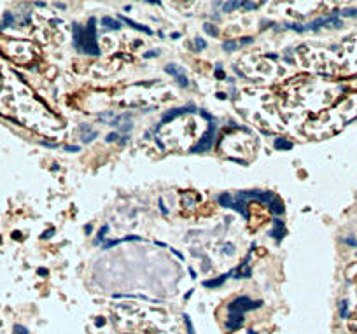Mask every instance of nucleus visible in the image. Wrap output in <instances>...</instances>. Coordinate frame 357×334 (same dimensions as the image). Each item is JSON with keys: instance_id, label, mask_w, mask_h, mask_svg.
<instances>
[{"instance_id": "1", "label": "nucleus", "mask_w": 357, "mask_h": 334, "mask_svg": "<svg viewBox=\"0 0 357 334\" xmlns=\"http://www.w3.org/2000/svg\"><path fill=\"white\" fill-rule=\"evenodd\" d=\"M96 21L95 18H91L88 21V26L82 28L79 25H74V39H76V47L79 51L86 54H95L96 56L100 53V49L96 46Z\"/></svg>"}, {"instance_id": "2", "label": "nucleus", "mask_w": 357, "mask_h": 334, "mask_svg": "<svg viewBox=\"0 0 357 334\" xmlns=\"http://www.w3.org/2000/svg\"><path fill=\"white\" fill-rule=\"evenodd\" d=\"M238 198H240V199L256 198V199H259V201H263V203H266V205L270 206V208L275 212V214H282V212H284V206H282V203L278 201V199H277V196H275L273 193H263V191H247V193L238 194Z\"/></svg>"}, {"instance_id": "3", "label": "nucleus", "mask_w": 357, "mask_h": 334, "mask_svg": "<svg viewBox=\"0 0 357 334\" xmlns=\"http://www.w3.org/2000/svg\"><path fill=\"white\" fill-rule=\"evenodd\" d=\"M215 124H214V121L210 123V126H208V131H207L205 135H203V138H201L198 144H196L195 147H193V152H203V151H208L212 147V142H214V138H215Z\"/></svg>"}, {"instance_id": "4", "label": "nucleus", "mask_w": 357, "mask_h": 334, "mask_svg": "<svg viewBox=\"0 0 357 334\" xmlns=\"http://www.w3.org/2000/svg\"><path fill=\"white\" fill-rule=\"evenodd\" d=\"M259 304H261V303H252L249 297H238V299H235V301L231 303L229 310H231V313H236V315H244L245 310H252V308H257Z\"/></svg>"}, {"instance_id": "5", "label": "nucleus", "mask_w": 357, "mask_h": 334, "mask_svg": "<svg viewBox=\"0 0 357 334\" xmlns=\"http://www.w3.org/2000/svg\"><path fill=\"white\" fill-rule=\"evenodd\" d=\"M166 72L170 74V75L175 77V79H177V81L180 82V84H182V86H187V84H189V82H187V79L184 77V74H182V70L175 68L173 65H168V67H166Z\"/></svg>"}, {"instance_id": "6", "label": "nucleus", "mask_w": 357, "mask_h": 334, "mask_svg": "<svg viewBox=\"0 0 357 334\" xmlns=\"http://www.w3.org/2000/svg\"><path fill=\"white\" fill-rule=\"evenodd\" d=\"M284 234H285V229H284V224H282V221H275V229L271 231V236L275 238V240H280Z\"/></svg>"}, {"instance_id": "7", "label": "nucleus", "mask_w": 357, "mask_h": 334, "mask_svg": "<svg viewBox=\"0 0 357 334\" xmlns=\"http://www.w3.org/2000/svg\"><path fill=\"white\" fill-rule=\"evenodd\" d=\"M219 203H221L222 206H228V208H233V205H235V199H233L231 194H222V196H219Z\"/></svg>"}, {"instance_id": "8", "label": "nucleus", "mask_w": 357, "mask_h": 334, "mask_svg": "<svg viewBox=\"0 0 357 334\" xmlns=\"http://www.w3.org/2000/svg\"><path fill=\"white\" fill-rule=\"evenodd\" d=\"M275 147H277V149H291L292 144L289 140H285L284 136H278V138L275 140Z\"/></svg>"}, {"instance_id": "9", "label": "nucleus", "mask_w": 357, "mask_h": 334, "mask_svg": "<svg viewBox=\"0 0 357 334\" xmlns=\"http://www.w3.org/2000/svg\"><path fill=\"white\" fill-rule=\"evenodd\" d=\"M119 18H121V19H123V21H125V23H128V25H130L131 28H138V30H142V32H146V33H151V30H149V28L142 26V25H137L135 21H131V19H128V18H123V16H119Z\"/></svg>"}, {"instance_id": "10", "label": "nucleus", "mask_w": 357, "mask_h": 334, "mask_svg": "<svg viewBox=\"0 0 357 334\" xmlns=\"http://www.w3.org/2000/svg\"><path fill=\"white\" fill-rule=\"evenodd\" d=\"M81 131H88L86 135L82 136V140H84V142H89V140H93V136L96 135V131H93V129L89 128V126H81Z\"/></svg>"}, {"instance_id": "11", "label": "nucleus", "mask_w": 357, "mask_h": 334, "mask_svg": "<svg viewBox=\"0 0 357 334\" xmlns=\"http://www.w3.org/2000/svg\"><path fill=\"white\" fill-rule=\"evenodd\" d=\"M102 23H103V25H105V26L112 28V30H117V28H119V25H117V23H116V21H114L112 18H103V19H102Z\"/></svg>"}, {"instance_id": "12", "label": "nucleus", "mask_w": 357, "mask_h": 334, "mask_svg": "<svg viewBox=\"0 0 357 334\" xmlns=\"http://www.w3.org/2000/svg\"><path fill=\"white\" fill-rule=\"evenodd\" d=\"M244 6V2H228V4H222V9L224 11H229V9H236V7Z\"/></svg>"}, {"instance_id": "13", "label": "nucleus", "mask_w": 357, "mask_h": 334, "mask_svg": "<svg viewBox=\"0 0 357 334\" xmlns=\"http://www.w3.org/2000/svg\"><path fill=\"white\" fill-rule=\"evenodd\" d=\"M224 282V276H221V278H217V280H214V282H205L203 285L205 287H215V285H219V283H222Z\"/></svg>"}, {"instance_id": "14", "label": "nucleus", "mask_w": 357, "mask_h": 334, "mask_svg": "<svg viewBox=\"0 0 357 334\" xmlns=\"http://www.w3.org/2000/svg\"><path fill=\"white\" fill-rule=\"evenodd\" d=\"M203 28H205V32H207V33H210V35H214V37L217 35V30H215L214 26H212V25H205Z\"/></svg>"}, {"instance_id": "15", "label": "nucleus", "mask_w": 357, "mask_h": 334, "mask_svg": "<svg viewBox=\"0 0 357 334\" xmlns=\"http://www.w3.org/2000/svg\"><path fill=\"white\" fill-rule=\"evenodd\" d=\"M238 46H240V44H236V42H226L224 44V49H226V51H231V49H236Z\"/></svg>"}, {"instance_id": "16", "label": "nucleus", "mask_w": 357, "mask_h": 334, "mask_svg": "<svg viewBox=\"0 0 357 334\" xmlns=\"http://www.w3.org/2000/svg\"><path fill=\"white\" fill-rule=\"evenodd\" d=\"M261 4H257V2H244V7H247V9H256Z\"/></svg>"}, {"instance_id": "17", "label": "nucleus", "mask_w": 357, "mask_h": 334, "mask_svg": "<svg viewBox=\"0 0 357 334\" xmlns=\"http://www.w3.org/2000/svg\"><path fill=\"white\" fill-rule=\"evenodd\" d=\"M341 14H343V16H355V14H357V9H348V11H343Z\"/></svg>"}, {"instance_id": "18", "label": "nucleus", "mask_w": 357, "mask_h": 334, "mask_svg": "<svg viewBox=\"0 0 357 334\" xmlns=\"http://www.w3.org/2000/svg\"><path fill=\"white\" fill-rule=\"evenodd\" d=\"M196 47H198V49H203V47H205V42H203L201 39H196Z\"/></svg>"}, {"instance_id": "19", "label": "nucleus", "mask_w": 357, "mask_h": 334, "mask_svg": "<svg viewBox=\"0 0 357 334\" xmlns=\"http://www.w3.org/2000/svg\"><path fill=\"white\" fill-rule=\"evenodd\" d=\"M341 315H343V317L347 315V303H345V301L341 303Z\"/></svg>"}, {"instance_id": "20", "label": "nucleus", "mask_w": 357, "mask_h": 334, "mask_svg": "<svg viewBox=\"0 0 357 334\" xmlns=\"http://www.w3.org/2000/svg\"><path fill=\"white\" fill-rule=\"evenodd\" d=\"M67 151H70V152H76V151H77V147H74V145H68V147H67Z\"/></svg>"}]
</instances>
